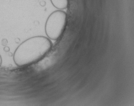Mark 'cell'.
I'll return each mask as SVG.
<instances>
[{
    "instance_id": "cell-2",
    "label": "cell",
    "mask_w": 134,
    "mask_h": 106,
    "mask_svg": "<svg viewBox=\"0 0 134 106\" xmlns=\"http://www.w3.org/2000/svg\"><path fill=\"white\" fill-rule=\"evenodd\" d=\"M67 22L65 11L57 10L52 13L47 19L45 25L46 34L49 38L57 40L64 32Z\"/></svg>"
},
{
    "instance_id": "cell-4",
    "label": "cell",
    "mask_w": 134,
    "mask_h": 106,
    "mask_svg": "<svg viewBox=\"0 0 134 106\" xmlns=\"http://www.w3.org/2000/svg\"><path fill=\"white\" fill-rule=\"evenodd\" d=\"M2 64V58H1V56L0 55V66H1Z\"/></svg>"
},
{
    "instance_id": "cell-1",
    "label": "cell",
    "mask_w": 134,
    "mask_h": 106,
    "mask_svg": "<svg viewBox=\"0 0 134 106\" xmlns=\"http://www.w3.org/2000/svg\"><path fill=\"white\" fill-rule=\"evenodd\" d=\"M52 48L49 39L42 36L33 37L17 48L14 54V61L19 67L33 64L43 58Z\"/></svg>"
},
{
    "instance_id": "cell-3",
    "label": "cell",
    "mask_w": 134,
    "mask_h": 106,
    "mask_svg": "<svg viewBox=\"0 0 134 106\" xmlns=\"http://www.w3.org/2000/svg\"><path fill=\"white\" fill-rule=\"evenodd\" d=\"M51 1L55 8L59 10L66 9L69 4V0H51Z\"/></svg>"
}]
</instances>
